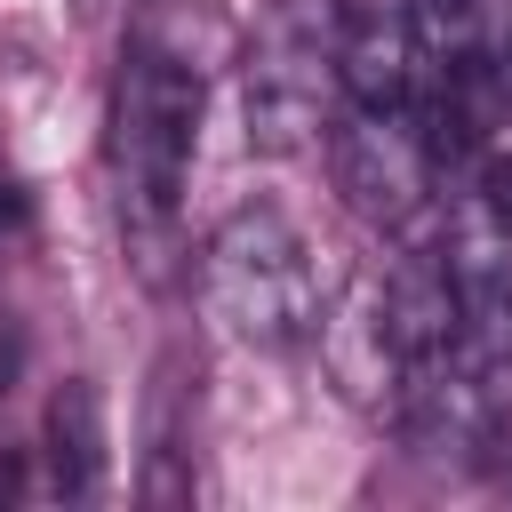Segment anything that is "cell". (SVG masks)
Returning <instances> with one entry per match:
<instances>
[{
  "label": "cell",
  "mask_w": 512,
  "mask_h": 512,
  "mask_svg": "<svg viewBox=\"0 0 512 512\" xmlns=\"http://www.w3.org/2000/svg\"><path fill=\"white\" fill-rule=\"evenodd\" d=\"M200 88L152 48H120L112 104H104V168H112V208L128 264L160 288L176 272V224H184V176L200 152Z\"/></svg>",
  "instance_id": "cell-1"
},
{
  "label": "cell",
  "mask_w": 512,
  "mask_h": 512,
  "mask_svg": "<svg viewBox=\"0 0 512 512\" xmlns=\"http://www.w3.org/2000/svg\"><path fill=\"white\" fill-rule=\"evenodd\" d=\"M192 280H200V312L248 352H296V344H312V328L328 312V288H320L304 232L264 200L232 208L200 240Z\"/></svg>",
  "instance_id": "cell-2"
},
{
  "label": "cell",
  "mask_w": 512,
  "mask_h": 512,
  "mask_svg": "<svg viewBox=\"0 0 512 512\" xmlns=\"http://www.w3.org/2000/svg\"><path fill=\"white\" fill-rule=\"evenodd\" d=\"M328 88H336V48H328V8L312 0H280L256 40L240 48V128L248 152L264 160H296L312 144H328Z\"/></svg>",
  "instance_id": "cell-3"
},
{
  "label": "cell",
  "mask_w": 512,
  "mask_h": 512,
  "mask_svg": "<svg viewBox=\"0 0 512 512\" xmlns=\"http://www.w3.org/2000/svg\"><path fill=\"white\" fill-rule=\"evenodd\" d=\"M328 176H336V192H344V208H352L360 224L408 232V224L432 208L448 160L432 152L416 104H352V112L328 128Z\"/></svg>",
  "instance_id": "cell-4"
},
{
  "label": "cell",
  "mask_w": 512,
  "mask_h": 512,
  "mask_svg": "<svg viewBox=\"0 0 512 512\" xmlns=\"http://www.w3.org/2000/svg\"><path fill=\"white\" fill-rule=\"evenodd\" d=\"M328 48L344 104H408L432 72L416 0H328Z\"/></svg>",
  "instance_id": "cell-5"
},
{
  "label": "cell",
  "mask_w": 512,
  "mask_h": 512,
  "mask_svg": "<svg viewBox=\"0 0 512 512\" xmlns=\"http://www.w3.org/2000/svg\"><path fill=\"white\" fill-rule=\"evenodd\" d=\"M312 344H320V368L336 376V392L344 400H360V408H376V416H392V400H400V352H392V328H384V304H376V272L368 280H352L344 296H328V312H320V328H312Z\"/></svg>",
  "instance_id": "cell-6"
},
{
  "label": "cell",
  "mask_w": 512,
  "mask_h": 512,
  "mask_svg": "<svg viewBox=\"0 0 512 512\" xmlns=\"http://www.w3.org/2000/svg\"><path fill=\"white\" fill-rule=\"evenodd\" d=\"M40 456H48V488L64 504H88L104 496V400L88 376H64L48 392V424H40Z\"/></svg>",
  "instance_id": "cell-7"
},
{
  "label": "cell",
  "mask_w": 512,
  "mask_h": 512,
  "mask_svg": "<svg viewBox=\"0 0 512 512\" xmlns=\"http://www.w3.org/2000/svg\"><path fill=\"white\" fill-rule=\"evenodd\" d=\"M128 40L136 48H152V56H168L176 72H192V80H208V72H224V64H240V24L216 8V0H136V24H128Z\"/></svg>",
  "instance_id": "cell-8"
},
{
  "label": "cell",
  "mask_w": 512,
  "mask_h": 512,
  "mask_svg": "<svg viewBox=\"0 0 512 512\" xmlns=\"http://www.w3.org/2000/svg\"><path fill=\"white\" fill-rule=\"evenodd\" d=\"M176 400H184V352H168L160 376H152V464H144V504H184V496H192V448H184Z\"/></svg>",
  "instance_id": "cell-9"
},
{
  "label": "cell",
  "mask_w": 512,
  "mask_h": 512,
  "mask_svg": "<svg viewBox=\"0 0 512 512\" xmlns=\"http://www.w3.org/2000/svg\"><path fill=\"white\" fill-rule=\"evenodd\" d=\"M416 8H424V40L464 48V40L480 32V8H488V0H416Z\"/></svg>",
  "instance_id": "cell-10"
},
{
  "label": "cell",
  "mask_w": 512,
  "mask_h": 512,
  "mask_svg": "<svg viewBox=\"0 0 512 512\" xmlns=\"http://www.w3.org/2000/svg\"><path fill=\"white\" fill-rule=\"evenodd\" d=\"M480 208H488V216L512 232V152H496V160L480 168Z\"/></svg>",
  "instance_id": "cell-11"
},
{
  "label": "cell",
  "mask_w": 512,
  "mask_h": 512,
  "mask_svg": "<svg viewBox=\"0 0 512 512\" xmlns=\"http://www.w3.org/2000/svg\"><path fill=\"white\" fill-rule=\"evenodd\" d=\"M32 224V200H24V184L16 176H0V240H16Z\"/></svg>",
  "instance_id": "cell-12"
},
{
  "label": "cell",
  "mask_w": 512,
  "mask_h": 512,
  "mask_svg": "<svg viewBox=\"0 0 512 512\" xmlns=\"http://www.w3.org/2000/svg\"><path fill=\"white\" fill-rule=\"evenodd\" d=\"M24 496V456H0V504Z\"/></svg>",
  "instance_id": "cell-13"
},
{
  "label": "cell",
  "mask_w": 512,
  "mask_h": 512,
  "mask_svg": "<svg viewBox=\"0 0 512 512\" xmlns=\"http://www.w3.org/2000/svg\"><path fill=\"white\" fill-rule=\"evenodd\" d=\"M504 488H512V464H504Z\"/></svg>",
  "instance_id": "cell-14"
}]
</instances>
